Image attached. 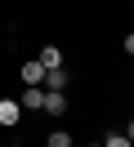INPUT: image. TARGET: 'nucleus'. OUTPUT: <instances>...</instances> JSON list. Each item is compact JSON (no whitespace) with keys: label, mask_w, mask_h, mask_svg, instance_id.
Returning a JSON list of instances; mask_svg holds the SVG:
<instances>
[{"label":"nucleus","mask_w":134,"mask_h":147,"mask_svg":"<svg viewBox=\"0 0 134 147\" xmlns=\"http://www.w3.org/2000/svg\"><path fill=\"white\" fill-rule=\"evenodd\" d=\"M18 80H22V85H36V89H40V85H45V67H40V63L31 58V63H22V71H18Z\"/></svg>","instance_id":"nucleus-1"},{"label":"nucleus","mask_w":134,"mask_h":147,"mask_svg":"<svg viewBox=\"0 0 134 147\" xmlns=\"http://www.w3.org/2000/svg\"><path fill=\"white\" fill-rule=\"evenodd\" d=\"M67 80H71V76L63 71V67H54V71H45V85H40V89H49V94H63V89H67Z\"/></svg>","instance_id":"nucleus-2"},{"label":"nucleus","mask_w":134,"mask_h":147,"mask_svg":"<svg viewBox=\"0 0 134 147\" xmlns=\"http://www.w3.org/2000/svg\"><path fill=\"white\" fill-rule=\"evenodd\" d=\"M45 116H63V111H67V94H49V89H45Z\"/></svg>","instance_id":"nucleus-3"},{"label":"nucleus","mask_w":134,"mask_h":147,"mask_svg":"<svg viewBox=\"0 0 134 147\" xmlns=\"http://www.w3.org/2000/svg\"><path fill=\"white\" fill-rule=\"evenodd\" d=\"M18 107H27V111H40V107H45V89L27 85V89H22V102H18Z\"/></svg>","instance_id":"nucleus-4"},{"label":"nucleus","mask_w":134,"mask_h":147,"mask_svg":"<svg viewBox=\"0 0 134 147\" xmlns=\"http://www.w3.org/2000/svg\"><path fill=\"white\" fill-rule=\"evenodd\" d=\"M18 116H22V107L14 98H0V125H18Z\"/></svg>","instance_id":"nucleus-5"},{"label":"nucleus","mask_w":134,"mask_h":147,"mask_svg":"<svg viewBox=\"0 0 134 147\" xmlns=\"http://www.w3.org/2000/svg\"><path fill=\"white\" fill-rule=\"evenodd\" d=\"M36 63H40L45 71H54V67H63V54H58V49H54V45H45V49H40V58H36Z\"/></svg>","instance_id":"nucleus-6"},{"label":"nucleus","mask_w":134,"mask_h":147,"mask_svg":"<svg viewBox=\"0 0 134 147\" xmlns=\"http://www.w3.org/2000/svg\"><path fill=\"white\" fill-rule=\"evenodd\" d=\"M45 147H71V134L67 129H54V134L45 138Z\"/></svg>","instance_id":"nucleus-7"},{"label":"nucleus","mask_w":134,"mask_h":147,"mask_svg":"<svg viewBox=\"0 0 134 147\" xmlns=\"http://www.w3.org/2000/svg\"><path fill=\"white\" fill-rule=\"evenodd\" d=\"M103 147H134V143H130L125 134H107V138H103Z\"/></svg>","instance_id":"nucleus-8"},{"label":"nucleus","mask_w":134,"mask_h":147,"mask_svg":"<svg viewBox=\"0 0 134 147\" xmlns=\"http://www.w3.org/2000/svg\"><path fill=\"white\" fill-rule=\"evenodd\" d=\"M125 54H134V31H130V36H125Z\"/></svg>","instance_id":"nucleus-9"},{"label":"nucleus","mask_w":134,"mask_h":147,"mask_svg":"<svg viewBox=\"0 0 134 147\" xmlns=\"http://www.w3.org/2000/svg\"><path fill=\"white\" fill-rule=\"evenodd\" d=\"M125 138H130V143H134V120H130V129H125Z\"/></svg>","instance_id":"nucleus-10"},{"label":"nucleus","mask_w":134,"mask_h":147,"mask_svg":"<svg viewBox=\"0 0 134 147\" xmlns=\"http://www.w3.org/2000/svg\"><path fill=\"white\" fill-rule=\"evenodd\" d=\"M89 147H103V143H89Z\"/></svg>","instance_id":"nucleus-11"}]
</instances>
